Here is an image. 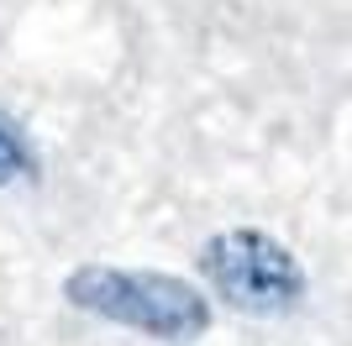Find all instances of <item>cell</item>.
<instances>
[{
	"mask_svg": "<svg viewBox=\"0 0 352 346\" xmlns=\"http://www.w3.org/2000/svg\"><path fill=\"white\" fill-rule=\"evenodd\" d=\"M37 178H43V158H37L32 137L21 131V121H11L0 111V194L6 189H27Z\"/></svg>",
	"mask_w": 352,
	"mask_h": 346,
	"instance_id": "obj_3",
	"label": "cell"
},
{
	"mask_svg": "<svg viewBox=\"0 0 352 346\" xmlns=\"http://www.w3.org/2000/svg\"><path fill=\"white\" fill-rule=\"evenodd\" d=\"M63 299L79 315H95L116 331H132L153 346H195L210 331V299L190 278L121 262H79L63 278Z\"/></svg>",
	"mask_w": 352,
	"mask_h": 346,
	"instance_id": "obj_1",
	"label": "cell"
},
{
	"mask_svg": "<svg viewBox=\"0 0 352 346\" xmlns=\"http://www.w3.org/2000/svg\"><path fill=\"white\" fill-rule=\"evenodd\" d=\"M200 278L232 315L289 320L310 299V273L279 236L258 226H226L200 246Z\"/></svg>",
	"mask_w": 352,
	"mask_h": 346,
	"instance_id": "obj_2",
	"label": "cell"
}]
</instances>
